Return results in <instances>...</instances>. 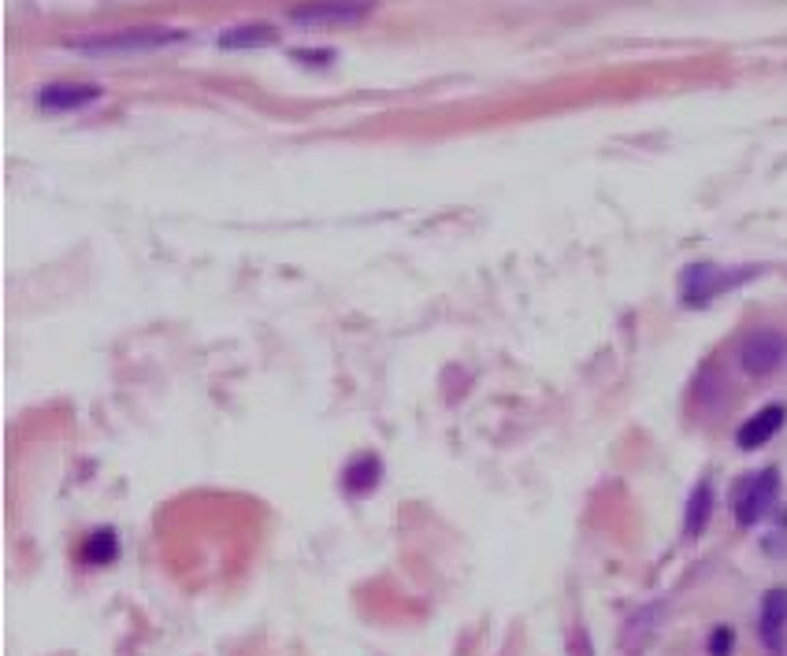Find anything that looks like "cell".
Instances as JSON below:
<instances>
[{"mask_svg": "<svg viewBox=\"0 0 787 656\" xmlns=\"http://www.w3.org/2000/svg\"><path fill=\"white\" fill-rule=\"evenodd\" d=\"M709 516H713V486L709 483H698L692 489V497H687V516H684V534L687 538H698L706 531Z\"/></svg>", "mask_w": 787, "mask_h": 656, "instance_id": "cell-9", "label": "cell"}, {"mask_svg": "<svg viewBox=\"0 0 787 656\" xmlns=\"http://www.w3.org/2000/svg\"><path fill=\"white\" fill-rule=\"evenodd\" d=\"M375 478H379V460L364 456V460H357V464L346 472V489H349V494H357V489L364 494V489L375 486Z\"/></svg>", "mask_w": 787, "mask_h": 656, "instance_id": "cell-12", "label": "cell"}, {"mask_svg": "<svg viewBox=\"0 0 787 656\" xmlns=\"http://www.w3.org/2000/svg\"><path fill=\"white\" fill-rule=\"evenodd\" d=\"M732 645H735L732 626H717V631L709 634L706 649H709V656H732Z\"/></svg>", "mask_w": 787, "mask_h": 656, "instance_id": "cell-14", "label": "cell"}, {"mask_svg": "<svg viewBox=\"0 0 787 656\" xmlns=\"http://www.w3.org/2000/svg\"><path fill=\"white\" fill-rule=\"evenodd\" d=\"M654 620H657V609H643V612L636 615V620L628 623V634H625L628 649H636V645H643V642L650 638V631H654L650 623H654Z\"/></svg>", "mask_w": 787, "mask_h": 656, "instance_id": "cell-13", "label": "cell"}, {"mask_svg": "<svg viewBox=\"0 0 787 656\" xmlns=\"http://www.w3.org/2000/svg\"><path fill=\"white\" fill-rule=\"evenodd\" d=\"M787 360V338L780 330H754V335H746V341L740 346V364L746 375L754 378H765L773 375V371H780Z\"/></svg>", "mask_w": 787, "mask_h": 656, "instance_id": "cell-4", "label": "cell"}, {"mask_svg": "<svg viewBox=\"0 0 787 656\" xmlns=\"http://www.w3.org/2000/svg\"><path fill=\"white\" fill-rule=\"evenodd\" d=\"M751 271H740V275H732V271L724 268H713V263H695V268L684 271V305H709V301L717 297V293L732 290L735 282L746 279Z\"/></svg>", "mask_w": 787, "mask_h": 656, "instance_id": "cell-5", "label": "cell"}, {"mask_svg": "<svg viewBox=\"0 0 787 656\" xmlns=\"http://www.w3.org/2000/svg\"><path fill=\"white\" fill-rule=\"evenodd\" d=\"M757 634H762L765 649L780 656L784 634H787V590H769L762 597V615H757Z\"/></svg>", "mask_w": 787, "mask_h": 656, "instance_id": "cell-6", "label": "cell"}, {"mask_svg": "<svg viewBox=\"0 0 787 656\" xmlns=\"http://www.w3.org/2000/svg\"><path fill=\"white\" fill-rule=\"evenodd\" d=\"M187 42L182 31H164V26H134V31H112L97 34L86 42H75V48L86 56H131V53H157V48Z\"/></svg>", "mask_w": 787, "mask_h": 656, "instance_id": "cell-1", "label": "cell"}, {"mask_svg": "<svg viewBox=\"0 0 787 656\" xmlns=\"http://www.w3.org/2000/svg\"><path fill=\"white\" fill-rule=\"evenodd\" d=\"M115 550H120V545H115V534L112 531H97V534L86 538L82 561L86 564H109L112 556H115Z\"/></svg>", "mask_w": 787, "mask_h": 656, "instance_id": "cell-11", "label": "cell"}, {"mask_svg": "<svg viewBox=\"0 0 787 656\" xmlns=\"http://www.w3.org/2000/svg\"><path fill=\"white\" fill-rule=\"evenodd\" d=\"M101 90L97 86H86V82H53L45 86L42 93H37V101H42L45 112H79V108L93 104Z\"/></svg>", "mask_w": 787, "mask_h": 656, "instance_id": "cell-7", "label": "cell"}, {"mask_svg": "<svg viewBox=\"0 0 787 656\" xmlns=\"http://www.w3.org/2000/svg\"><path fill=\"white\" fill-rule=\"evenodd\" d=\"M776 494H780V472H776V467H765V472L751 475L735 489V519H740L743 527H754L757 519L773 512Z\"/></svg>", "mask_w": 787, "mask_h": 656, "instance_id": "cell-3", "label": "cell"}, {"mask_svg": "<svg viewBox=\"0 0 787 656\" xmlns=\"http://www.w3.org/2000/svg\"><path fill=\"white\" fill-rule=\"evenodd\" d=\"M372 15V0H308L290 12V23L297 26H357Z\"/></svg>", "mask_w": 787, "mask_h": 656, "instance_id": "cell-2", "label": "cell"}, {"mask_svg": "<svg viewBox=\"0 0 787 656\" xmlns=\"http://www.w3.org/2000/svg\"><path fill=\"white\" fill-rule=\"evenodd\" d=\"M276 42H279L276 26H265V23L231 26V31L220 34V45H223V48H265V45H276Z\"/></svg>", "mask_w": 787, "mask_h": 656, "instance_id": "cell-10", "label": "cell"}, {"mask_svg": "<svg viewBox=\"0 0 787 656\" xmlns=\"http://www.w3.org/2000/svg\"><path fill=\"white\" fill-rule=\"evenodd\" d=\"M784 416H787L784 405H765L762 412H754L735 430V442H740V449H762L765 442H773L776 430L784 427Z\"/></svg>", "mask_w": 787, "mask_h": 656, "instance_id": "cell-8", "label": "cell"}]
</instances>
